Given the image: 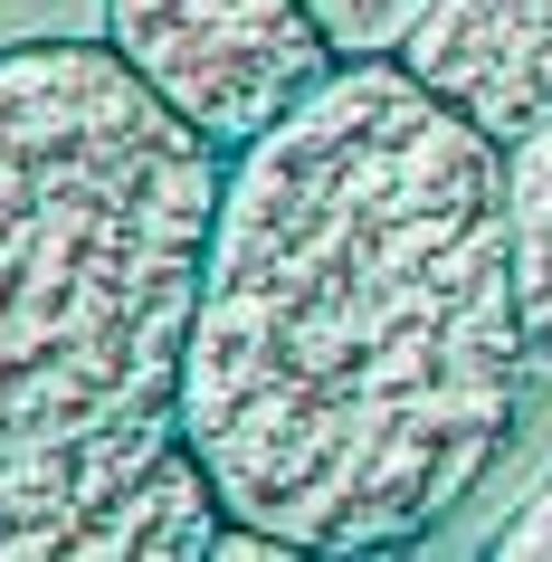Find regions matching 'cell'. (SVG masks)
<instances>
[{"mask_svg": "<svg viewBox=\"0 0 552 562\" xmlns=\"http://www.w3.org/2000/svg\"><path fill=\"white\" fill-rule=\"evenodd\" d=\"M391 58L505 153L552 115V0H419Z\"/></svg>", "mask_w": 552, "mask_h": 562, "instance_id": "obj_5", "label": "cell"}, {"mask_svg": "<svg viewBox=\"0 0 552 562\" xmlns=\"http://www.w3.org/2000/svg\"><path fill=\"white\" fill-rule=\"evenodd\" d=\"M229 505L181 411L0 448V562H210Z\"/></svg>", "mask_w": 552, "mask_h": 562, "instance_id": "obj_3", "label": "cell"}, {"mask_svg": "<svg viewBox=\"0 0 552 562\" xmlns=\"http://www.w3.org/2000/svg\"><path fill=\"white\" fill-rule=\"evenodd\" d=\"M105 48L219 153L277 134L343 67L315 0H105Z\"/></svg>", "mask_w": 552, "mask_h": 562, "instance_id": "obj_4", "label": "cell"}, {"mask_svg": "<svg viewBox=\"0 0 552 562\" xmlns=\"http://www.w3.org/2000/svg\"><path fill=\"white\" fill-rule=\"evenodd\" d=\"M315 10H324V30L343 38V58H381V48L409 30L419 0H315Z\"/></svg>", "mask_w": 552, "mask_h": 562, "instance_id": "obj_7", "label": "cell"}, {"mask_svg": "<svg viewBox=\"0 0 552 562\" xmlns=\"http://www.w3.org/2000/svg\"><path fill=\"white\" fill-rule=\"evenodd\" d=\"M505 258H515V305L533 362H552V115L505 144Z\"/></svg>", "mask_w": 552, "mask_h": 562, "instance_id": "obj_6", "label": "cell"}, {"mask_svg": "<svg viewBox=\"0 0 552 562\" xmlns=\"http://www.w3.org/2000/svg\"><path fill=\"white\" fill-rule=\"evenodd\" d=\"M219 191L105 30L0 48V448L172 411Z\"/></svg>", "mask_w": 552, "mask_h": 562, "instance_id": "obj_2", "label": "cell"}, {"mask_svg": "<svg viewBox=\"0 0 552 562\" xmlns=\"http://www.w3.org/2000/svg\"><path fill=\"white\" fill-rule=\"evenodd\" d=\"M505 153L391 48L229 153L172 411L229 525L391 553L448 525L523 419Z\"/></svg>", "mask_w": 552, "mask_h": 562, "instance_id": "obj_1", "label": "cell"}, {"mask_svg": "<svg viewBox=\"0 0 552 562\" xmlns=\"http://www.w3.org/2000/svg\"><path fill=\"white\" fill-rule=\"evenodd\" d=\"M495 553L505 562H552V476L533 486V496L505 515V533H495Z\"/></svg>", "mask_w": 552, "mask_h": 562, "instance_id": "obj_8", "label": "cell"}]
</instances>
